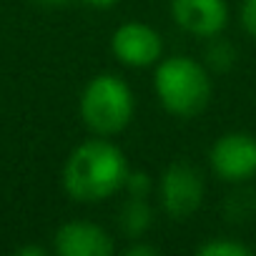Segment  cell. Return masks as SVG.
Returning <instances> with one entry per match:
<instances>
[{"mask_svg":"<svg viewBox=\"0 0 256 256\" xmlns=\"http://www.w3.org/2000/svg\"><path fill=\"white\" fill-rule=\"evenodd\" d=\"M206 66H208L211 73H228V70L236 66V48H234L228 40L218 38V36L208 38V46H206Z\"/></svg>","mask_w":256,"mask_h":256,"instance_id":"obj_10","label":"cell"},{"mask_svg":"<svg viewBox=\"0 0 256 256\" xmlns=\"http://www.w3.org/2000/svg\"><path fill=\"white\" fill-rule=\"evenodd\" d=\"M158 196H161V208L171 218H188L191 214L198 211L204 204V178L201 171L186 161L171 164L158 181Z\"/></svg>","mask_w":256,"mask_h":256,"instance_id":"obj_4","label":"cell"},{"mask_svg":"<svg viewBox=\"0 0 256 256\" xmlns=\"http://www.w3.org/2000/svg\"><path fill=\"white\" fill-rule=\"evenodd\" d=\"M80 3L93 6V8H110L113 3H118V0H80Z\"/></svg>","mask_w":256,"mask_h":256,"instance_id":"obj_17","label":"cell"},{"mask_svg":"<svg viewBox=\"0 0 256 256\" xmlns=\"http://www.w3.org/2000/svg\"><path fill=\"white\" fill-rule=\"evenodd\" d=\"M16 254H18V256H46L48 251H46L43 246H23V248H18Z\"/></svg>","mask_w":256,"mask_h":256,"instance_id":"obj_16","label":"cell"},{"mask_svg":"<svg viewBox=\"0 0 256 256\" xmlns=\"http://www.w3.org/2000/svg\"><path fill=\"white\" fill-rule=\"evenodd\" d=\"M110 50L118 63L128 68H148L164 58L161 33L146 23H123L110 36Z\"/></svg>","mask_w":256,"mask_h":256,"instance_id":"obj_6","label":"cell"},{"mask_svg":"<svg viewBox=\"0 0 256 256\" xmlns=\"http://www.w3.org/2000/svg\"><path fill=\"white\" fill-rule=\"evenodd\" d=\"M123 151L106 136L78 144L63 166V188L78 204H98L123 191L128 176Z\"/></svg>","mask_w":256,"mask_h":256,"instance_id":"obj_1","label":"cell"},{"mask_svg":"<svg viewBox=\"0 0 256 256\" xmlns=\"http://www.w3.org/2000/svg\"><path fill=\"white\" fill-rule=\"evenodd\" d=\"M174 23L196 38H214L228 23V3L226 0H171Z\"/></svg>","mask_w":256,"mask_h":256,"instance_id":"obj_7","label":"cell"},{"mask_svg":"<svg viewBox=\"0 0 256 256\" xmlns=\"http://www.w3.org/2000/svg\"><path fill=\"white\" fill-rule=\"evenodd\" d=\"M154 224V211L148 206L146 198H136V196H128L120 206L118 214V228L123 231L126 238H141Z\"/></svg>","mask_w":256,"mask_h":256,"instance_id":"obj_9","label":"cell"},{"mask_svg":"<svg viewBox=\"0 0 256 256\" xmlns=\"http://www.w3.org/2000/svg\"><path fill=\"white\" fill-rule=\"evenodd\" d=\"M256 211V194L254 191H234L226 198V216L228 221H248Z\"/></svg>","mask_w":256,"mask_h":256,"instance_id":"obj_11","label":"cell"},{"mask_svg":"<svg viewBox=\"0 0 256 256\" xmlns=\"http://www.w3.org/2000/svg\"><path fill=\"white\" fill-rule=\"evenodd\" d=\"M241 26L251 38H256V0H244L241 3Z\"/></svg>","mask_w":256,"mask_h":256,"instance_id":"obj_14","label":"cell"},{"mask_svg":"<svg viewBox=\"0 0 256 256\" xmlns=\"http://www.w3.org/2000/svg\"><path fill=\"white\" fill-rule=\"evenodd\" d=\"M196 251L198 256H251V248L236 238H211Z\"/></svg>","mask_w":256,"mask_h":256,"instance_id":"obj_12","label":"cell"},{"mask_svg":"<svg viewBox=\"0 0 256 256\" xmlns=\"http://www.w3.org/2000/svg\"><path fill=\"white\" fill-rule=\"evenodd\" d=\"M123 191L128 196H136V198H148V194L154 191V178L148 171H128L126 181H123Z\"/></svg>","mask_w":256,"mask_h":256,"instance_id":"obj_13","label":"cell"},{"mask_svg":"<svg viewBox=\"0 0 256 256\" xmlns=\"http://www.w3.org/2000/svg\"><path fill=\"white\" fill-rule=\"evenodd\" d=\"M158 254V246L154 244H141L138 238H134V244L126 248V256H156Z\"/></svg>","mask_w":256,"mask_h":256,"instance_id":"obj_15","label":"cell"},{"mask_svg":"<svg viewBox=\"0 0 256 256\" xmlns=\"http://www.w3.org/2000/svg\"><path fill=\"white\" fill-rule=\"evenodd\" d=\"M53 248L60 256H110L116 244L110 234L93 221H66L53 236Z\"/></svg>","mask_w":256,"mask_h":256,"instance_id":"obj_8","label":"cell"},{"mask_svg":"<svg viewBox=\"0 0 256 256\" xmlns=\"http://www.w3.org/2000/svg\"><path fill=\"white\" fill-rule=\"evenodd\" d=\"M40 3H46V6H63L66 0H40Z\"/></svg>","mask_w":256,"mask_h":256,"instance_id":"obj_18","label":"cell"},{"mask_svg":"<svg viewBox=\"0 0 256 256\" xmlns=\"http://www.w3.org/2000/svg\"><path fill=\"white\" fill-rule=\"evenodd\" d=\"M80 118L93 136H116L131 123L136 113L134 90L123 78L100 73L90 78L80 93Z\"/></svg>","mask_w":256,"mask_h":256,"instance_id":"obj_3","label":"cell"},{"mask_svg":"<svg viewBox=\"0 0 256 256\" xmlns=\"http://www.w3.org/2000/svg\"><path fill=\"white\" fill-rule=\"evenodd\" d=\"M211 171L226 184H246L256 176V138L244 131L224 134L208 151Z\"/></svg>","mask_w":256,"mask_h":256,"instance_id":"obj_5","label":"cell"},{"mask_svg":"<svg viewBox=\"0 0 256 256\" xmlns=\"http://www.w3.org/2000/svg\"><path fill=\"white\" fill-rule=\"evenodd\" d=\"M154 90L171 116L194 118L211 100V76L188 56L161 58L154 73Z\"/></svg>","mask_w":256,"mask_h":256,"instance_id":"obj_2","label":"cell"}]
</instances>
